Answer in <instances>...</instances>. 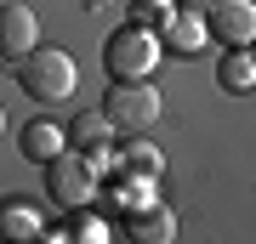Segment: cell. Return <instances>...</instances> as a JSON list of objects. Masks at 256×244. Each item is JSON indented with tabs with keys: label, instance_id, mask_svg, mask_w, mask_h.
I'll return each instance as SVG.
<instances>
[{
	"label": "cell",
	"instance_id": "cell-16",
	"mask_svg": "<svg viewBox=\"0 0 256 244\" xmlns=\"http://www.w3.org/2000/svg\"><path fill=\"white\" fill-rule=\"evenodd\" d=\"M165 11H171V0H131V17L137 23H160Z\"/></svg>",
	"mask_w": 256,
	"mask_h": 244
},
{
	"label": "cell",
	"instance_id": "cell-17",
	"mask_svg": "<svg viewBox=\"0 0 256 244\" xmlns=\"http://www.w3.org/2000/svg\"><path fill=\"white\" fill-rule=\"evenodd\" d=\"M171 6H182V11H205L210 0H171Z\"/></svg>",
	"mask_w": 256,
	"mask_h": 244
},
{
	"label": "cell",
	"instance_id": "cell-4",
	"mask_svg": "<svg viewBox=\"0 0 256 244\" xmlns=\"http://www.w3.org/2000/svg\"><path fill=\"white\" fill-rule=\"evenodd\" d=\"M40 171H46V193H52V205H63V210L97 205V171H92V159H86L80 148H63V154L46 159Z\"/></svg>",
	"mask_w": 256,
	"mask_h": 244
},
{
	"label": "cell",
	"instance_id": "cell-8",
	"mask_svg": "<svg viewBox=\"0 0 256 244\" xmlns=\"http://www.w3.org/2000/svg\"><path fill=\"white\" fill-rule=\"evenodd\" d=\"M97 199L108 205V216L120 222L131 205L154 199V176H137V171H126V165H114V171H102V176H97Z\"/></svg>",
	"mask_w": 256,
	"mask_h": 244
},
{
	"label": "cell",
	"instance_id": "cell-3",
	"mask_svg": "<svg viewBox=\"0 0 256 244\" xmlns=\"http://www.w3.org/2000/svg\"><path fill=\"white\" fill-rule=\"evenodd\" d=\"M102 114H108V125L126 131V136H131V131H148V125L165 114L160 85H154V80H114L108 97H102Z\"/></svg>",
	"mask_w": 256,
	"mask_h": 244
},
{
	"label": "cell",
	"instance_id": "cell-5",
	"mask_svg": "<svg viewBox=\"0 0 256 244\" xmlns=\"http://www.w3.org/2000/svg\"><path fill=\"white\" fill-rule=\"evenodd\" d=\"M200 17H205V34L210 40L250 45V34H256V0H210Z\"/></svg>",
	"mask_w": 256,
	"mask_h": 244
},
{
	"label": "cell",
	"instance_id": "cell-6",
	"mask_svg": "<svg viewBox=\"0 0 256 244\" xmlns=\"http://www.w3.org/2000/svg\"><path fill=\"white\" fill-rule=\"evenodd\" d=\"M120 233H126V239H137V244H171V239H176V210L154 193V199L131 205L126 216H120Z\"/></svg>",
	"mask_w": 256,
	"mask_h": 244
},
{
	"label": "cell",
	"instance_id": "cell-10",
	"mask_svg": "<svg viewBox=\"0 0 256 244\" xmlns=\"http://www.w3.org/2000/svg\"><path fill=\"white\" fill-rule=\"evenodd\" d=\"M40 233H46L40 205L23 199V193H6V199H0V244H34Z\"/></svg>",
	"mask_w": 256,
	"mask_h": 244
},
{
	"label": "cell",
	"instance_id": "cell-18",
	"mask_svg": "<svg viewBox=\"0 0 256 244\" xmlns=\"http://www.w3.org/2000/svg\"><path fill=\"white\" fill-rule=\"evenodd\" d=\"M80 6H86V11H108L114 0H80Z\"/></svg>",
	"mask_w": 256,
	"mask_h": 244
},
{
	"label": "cell",
	"instance_id": "cell-1",
	"mask_svg": "<svg viewBox=\"0 0 256 244\" xmlns=\"http://www.w3.org/2000/svg\"><path fill=\"white\" fill-rule=\"evenodd\" d=\"M160 63H165V45H160L154 28L137 23V17L102 40V68H108L114 80H154Z\"/></svg>",
	"mask_w": 256,
	"mask_h": 244
},
{
	"label": "cell",
	"instance_id": "cell-19",
	"mask_svg": "<svg viewBox=\"0 0 256 244\" xmlns=\"http://www.w3.org/2000/svg\"><path fill=\"white\" fill-rule=\"evenodd\" d=\"M0 131H6V114H0Z\"/></svg>",
	"mask_w": 256,
	"mask_h": 244
},
{
	"label": "cell",
	"instance_id": "cell-7",
	"mask_svg": "<svg viewBox=\"0 0 256 244\" xmlns=\"http://www.w3.org/2000/svg\"><path fill=\"white\" fill-rule=\"evenodd\" d=\"M40 45V17H34V6L28 0H6L0 6V57H28Z\"/></svg>",
	"mask_w": 256,
	"mask_h": 244
},
{
	"label": "cell",
	"instance_id": "cell-13",
	"mask_svg": "<svg viewBox=\"0 0 256 244\" xmlns=\"http://www.w3.org/2000/svg\"><path fill=\"white\" fill-rule=\"evenodd\" d=\"M63 136H68V148L92 154V148H108V142H114V125H108L102 108H92V114H74L68 125H63Z\"/></svg>",
	"mask_w": 256,
	"mask_h": 244
},
{
	"label": "cell",
	"instance_id": "cell-9",
	"mask_svg": "<svg viewBox=\"0 0 256 244\" xmlns=\"http://www.w3.org/2000/svg\"><path fill=\"white\" fill-rule=\"evenodd\" d=\"M154 34H160L165 51H176V57H200V45L210 40L205 34V17H200V11H182V6L165 11V17L154 23Z\"/></svg>",
	"mask_w": 256,
	"mask_h": 244
},
{
	"label": "cell",
	"instance_id": "cell-14",
	"mask_svg": "<svg viewBox=\"0 0 256 244\" xmlns=\"http://www.w3.org/2000/svg\"><path fill=\"white\" fill-rule=\"evenodd\" d=\"M114 154H120V165H126V171H137V176H154V182H160V171H165V154L148 142L142 131H131V142L114 148Z\"/></svg>",
	"mask_w": 256,
	"mask_h": 244
},
{
	"label": "cell",
	"instance_id": "cell-12",
	"mask_svg": "<svg viewBox=\"0 0 256 244\" xmlns=\"http://www.w3.org/2000/svg\"><path fill=\"white\" fill-rule=\"evenodd\" d=\"M216 85L228 91V97H250L256 91V57H250V45H228V51H222Z\"/></svg>",
	"mask_w": 256,
	"mask_h": 244
},
{
	"label": "cell",
	"instance_id": "cell-2",
	"mask_svg": "<svg viewBox=\"0 0 256 244\" xmlns=\"http://www.w3.org/2000/svg\"><path fill=\"white\" fill-rule=\"evenodd\" d=\"M18 85H23L34 102L57 108V102H68V97H74V85H80V68H74V57L63 51V45H34L28 57H18Z\"/></svg>",
	"mask_w": 256,
	"mask_h": 244
},
{
	"label": "cell",
	"instance_id": "cell-15",
	"mask_svg": "<svg viewBox=\"0 0 256 244\" xmlns=\"http://www.w3.org/2000/svg\"><path fill=\"white\" fill-rule=\"evenodd\" d=\"M57 239H74V244H97V239H108V216H92V205H80L68 227H57Z\"/></svg>",
	"mask_w": 256,
	"mask_h": 244
},
{
	"label": "cell",
	"instance_id": "cell-11",
	"mask_svg": "<svg viewBox=\"0 0 256 244\" xmlns=\"http://www.w3.org/2000/svg\"><path fill=\"white\" fill-rule=\"evenodd\" d=\"M18 148H23V159H28V165H46V159H57V154L68 148L63 119H28V125H23V136H18Z\"/></svg>",
	"mask_w": 256,
	"mask_h": 244
}]
</instances>
